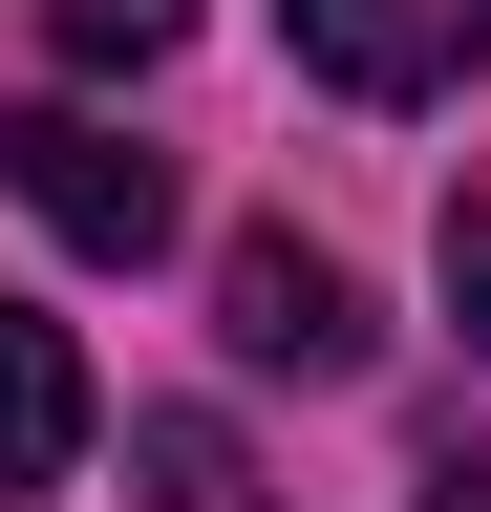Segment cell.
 Masks as SVG:
<instances>
[{
    "instance_id": "1",
    "label": "cell",
    "mask_w": 491,
    "mask_h": 512,
    "mask_svg": "<svg viewBox=\"0 0 491 512\" xmlns=\"http://www.w3.org/2000/svg\"><path fill=\"white\" fill-rule=\"evenodd\" d=\"M0 192H22L65 256H150V235H171V171H150L107 107H0Z\"/></svg>"
},
{
    "instance_id": "2",
    "label": "cell",
    "mask_w": 491,
    "mask_h": 512,
    "mask_svg": "<svg viewBox=\"0 0 491 512\" xmlns=\"http://www.w3.org/2000/svg\"><path fill=\"white\" fill-rule=\"evenodd\" d=\"M278 43L321 64L342 107H449L491 64V0H278Z\"/></svg>"
},
{
    "instance_id": "3",
    "label": "cell",
    "mask_w": 491,
    "mask_h": 512,
    "mask_svg": "<svg viewBox=\"0 0 491 512\" xmlns=\"http://www.w3.org/2000/svg\"><path fill=\"white\" fill-rule=\"evenodd\" d=\"M214 320H235V363H278V384H342V363H363V278H342L321 235H235Z\"/></svg>"
},
{
    "instance_id": "4",
    "label": "cell",
    "mask_w": 491,
    "mask_h": 512,
    "mask_svg": "<svg viewBox=\"0 0 491 512\" xmlns=\"http://www.w3.org/2000/svg\"><path fill=\"white\" fill-rule=\"evenodd\" d=\"M65 470H86V342L0 299V512H22V491H65Z\"/></svg>"
},
{
    "instance_id": "5",
    "label": "cell",
    "mask_w": 491,
    "mask_h": 512,
    "mask_svg": "<svg viewBox=\"0 0 491 512\" xmlns=\"http://www.w3.org/2000/svg\"><path fill=\"white\" fill-rule=\"evenodd\" d=\"M43 43H65V64H171L193 0H43Z\"/></svg>"
},
{
    "instance_id": "6",
    "label": "cell",
    "mask_w": 491,
    "mask_h": 512,
    "mask_svg": "<svg viewBox=\"0 0 491 512\" xmlns=\"http://www.w3.org/2000/svg\"><path fill=\"white\" fill-rule=\"evenodd\" d=\"M150 512H235V448L214 427H150Z\"/></svg>"
},
{
    "instance_id": "7",
    "label": "cell",
    "mask_w": 491,
    "mask_h": 512,
    "mask_svg": "<svg viewBox=\"0 0 491 512\" xmlns=\"http://www.w3.org/2000/svg\"><path fill=\"white\" fill-rule=\"evenodd\" d=\"M449 320L491 342V192H449Z\"/></svg>"
}]
</instances>
